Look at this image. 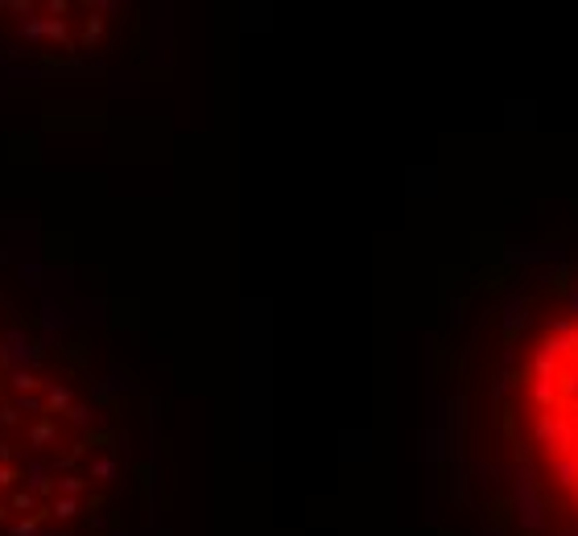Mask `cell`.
I'll return each instance as SVG.
<instances>
[{
  "instance_id": "1",
  "label": "cell",
  "mask_w": 578,
  "mask_h": 536,
  "mask_svg": "<svg viewBox=\"0 0 578 536\" xmlns=\"http://www.w3.org/2000/svg\"><path fill=\"white\" fill-rule=\"evenodd\" d=\"M516 421L537 483L578 528V306L537 322L521 343Z\"/></svg>"
},
{
  "instance_id": "2",
  "label": "cell",
  "mask_w": 578,
  "mask_h": 536,
  "mask_svg": "<svg viewBox=\"0 0 578 536\" xmlns=\"http://www.w3.org/2000/svg\"><path fill=\"white\" fill-rule=\"evenodd\" d=\"M62 408H71V392L66 388H50V401H45L42 417H62Z\"/></svg>"
},
{
  "instance_id": "3",
  "label": "cell",
  "mask_w": 578,
  "mask_h": 536,
  "mask_svg": "<svg viewBox=\"0 0 578 536\" xmlns=\"http://www.w3.org/2000/svg\"><path fill=\"white\" fill-rule=\"evenodd\" d=\"M54 417H38V425H29V438L38 442V446H45V442H54Z\"/></svg>"
},
{
  "instance_id": "4",
  "label": "cell",
  "mask_w": 578,
  "mask_h": 536,
  "mask_svg": "<svg viewBox=\"0 0 578 536\" xmlns=\"http://www.w3.org/2000/svg\"><path fill=\"white\" fill-rule=\"evenodd\" d=\"M50 516H58V520H75V516H79V503H75V499H58V503H50Z\"/></svg>"
},
{
  "instance_id": "5",
  "label": "cell",
  "mask_w": 578,
  "mask_h": 536,
  "mask_svg": "<svg viewBox=\"0 0 578 536\" xmlns=\"http://www.w3.org/2000/svg\"><path fill=\"white\" fill-rule=\"evenodd\" d=\"M13 384H17V388H21V392H29V388H34V392H38V388H42V380H38V375H34V371H17V375H13Z\"/></svg>"
},
{
  "instance_id": "6",
  "label": "cell",
  "mask_w": 578,
  "mask_h": 536,
  "mask_svg": "<svg viewBox=\"0 0 578 536\" xmlns=\"http://www.w3.org/2000/svg\"><path fill=\"white\" fill-rule=\"evenodd\" d=\"M8 507H13V512H29V507H34V491H17Z\"/></svg>"
},
{
  "instance_id": "7",
  "label": "cell",
  "mask_w": 578,
  "mask_h": 536,
  "mask_svg": "<svg viewBox=\"0 0 578 536\" xmlns=\"http://www.w3.org/2000/svg\"><path fill=\"white\" fill-rule=\"evenodd\" d=\"M17 479H21V470H17V466H0V491H8Z\"/></svg>"
},
{
  "instance_id": "8",
  "label": "cell",
  "mask_w": 578,
  "mask_h": 536,
  "mask_svg": "<svg viewBox=\"0 0 578 536\" xmlns=\"http://www.w3.org/2000/svg\"><path fill=\"white\" fill-rule=\"evenodd\" d=\"M83 487H87V483H83V479H75V475H71V479H62V491H71V495H79Z\"/></svg>"
},
{
  "instance_id": "9",
  "label": "cell",
  "mask_w": 578,
  "mask_h": 536,
  "mask_svg": "<svg viewBox=\"0 0 578 536\" xmlns=\"http://www.w3.org/2000/svg\"><path fill=\"white\" fill-rule=\"evenodd\" d=\"M0 421H4V425H17V421H21V408H4Z\"/></svg>"
},
{
  "instance_id": "10",
  "label": "cell",
  "mask_w": 578,
  "mask_h": 536,
  "mask_svg": "<svg viewBox=\"0 0 578 536\" xmlns=\"http://www.w3.org/2000/svg\"><path fill=\"white\" fill-rule=\"evenodd\" d=\"M13 458V449H8V442H0V462H8Z\"/></svg>"
},
{
  "instance_id": "11",
  "label": "cell",
  "mask_w": 578,
  "mask_h": 536,
  "mask_svg": "<svg viewBox=\"0 0 578 536\" xmlns=\"http://www.w3.org/2000/svg\"><path fill=\"white\" fill-rule=\"evenodd\" d=\"M4 516H8V507H4V503H0V520H4Z\"/></svg>"
}]
</instances>
